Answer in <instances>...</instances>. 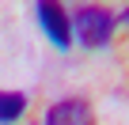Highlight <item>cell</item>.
<instances>
[{
    "label": "cell",
    "mask_w": 129,
    "mask_h": 125,
    "mask_svg": "<svg viewBox=\"0 0 129 125\" xmlns=\"http://www.w3.org/2000/svg\"><path fill=\"white\" fill-rule=\"evenodd\" d=\"M42 125H95V110L87 99H61L46 110Z\"/></svg>",
    "instance_id": "3"
},
{
    "label": "cell",
    "mask_w": 129,
    "mask_h": 125,
    "mask_svg": "<svg viewBox=\"0 0 129 125\" xmlns=\"http://www.w3.org/2000/svg\"><path fill=\"white\" fill-rule=\"evenodd\" d=\"M69 23H72L80 46H87V49L110 46V38H114V30H118V15H114L110 8H103V4H80V8L69 15Z\"/></svg>",
    "instance_id": "1"
},
{
    "label": "cell",
    "mask_w": 129,
    "mask_h": 125,
    "mask_svg": "<svg viewBox=\"0 0 129 125\" xmlns=\"http://www.w3.org/2000/svg\"><path fill=\"white\" fill-rule=\"evenodd\" d=\"M27 114V95L23 91H0V125H12Z\"/></svg>",
    "instance_id": "4"
},
{
    "label": "cell",
    "mask_w": 129,
    "mask_h": 125,
    "mask_svg": "<svg viewBox=\"0 0 129 125\" xmlns=\"http://www.w3.org/2000/svg\"><path fill=\"white\" fill-rule=\"evenodd\" d=\"M34 12H38V23H42V30L49 34V42H53L57 49H69V42H72V23H69V12H64L61 4H53V0H42Z\"/></svg>",
    "instance_id": "2"
},
{
    "label": "cell",
    "mask_w": 129,
    "mask_h": 125,
    "mask_svg": "<svg viewBox=\"0 0 129 125\" xmlns=\"http://www.w3.org/2000/svg\"><path fill=\"white\" fill-rule=\"evenodd\" d=\"M118 23H121V27H129V8H125V12L118 15Z\"/></svg>",
    "instance_id": "5"
}]
</instances>
